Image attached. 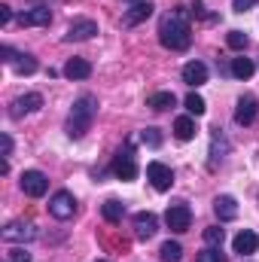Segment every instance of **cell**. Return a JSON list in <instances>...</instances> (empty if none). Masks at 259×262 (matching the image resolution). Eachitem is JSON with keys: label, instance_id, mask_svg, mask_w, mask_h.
I'll return each mask as SVG.
<instances>
[{"label": "cell", "instance_id": "cell-1", "mask_svg": "<svg viewBox=\"0 0 259 262\" xmlns=\"http://www.w3.org/2000/svg\"><path fill=\"white\" fill-rule=\"evenodd\" d=\"M159 43L171 52H183L192 43V28H189V15L186 9H171L162 15L159 21Z\"/></svg>", "mask_w": 259, "mask_h": 262}, {"label": "cell", "instance_id": "cell-2", "mask_svg": "<svg viewBox=\"0 0 259 262\" xmlns=\"http://www.w3.org/2000/svg\"><path fill=\"white\" fill-rule=\"evenodd\" d=\"M95 116H98V101L92 98V95H82V98H76L73 101V107H70V116H67V137H73V140H79L85 131L92 128V122H95Z\"/></svg>", "mask_w": 259, "mask_h": 262}, {"label": "cell", "instance_id": "cell-3", "mask_svg": "<svg viewBox=\"0 0 259 262\" xmlns=\"http://www.w3.org/2000/svg\"><path fill=\"white\" fill-rule=\"evenodd\" d=\"M113 174L119 180H134L137 177V159H134V140H125V146L113 156Z\"/></svg>", "mask_w": 259, "mask_h": 262}, {"label": "cell", "instance_id": "cell-4", "mask_svg": "<svg viewBox=\"0 0 259 262\" xmlns=\"http://www.w3.org/2000/svg\"><path fill=\"white\" fill-rule=\"evenodd\" d=\"M165 223H168V229L171 232H189V226H192V210H189V204L186 201H177V204H171L168 207V213H165Z\"/></svg>", "mask_w": 259, "mask_h": 262}, {"label": "cell", "instance_id": "cell-5", "mask_svg": "<svg viewBox=\"0 0 259 262\" xmlns=\"http://www.w3.org/2000/svg\"><path fill=\"white\" fill-rule=\"evenodd\" d=\"M0 238H3L6 244H25V241H34V238H37V226L28 223V220H15V223H9V226L0 232Z\"/></svg>", "mask_w": 259, "mask_h": 262}, {"label": "cell", "instance_id": "cell-6", "mask_svg": "<svg viewBox=\"0 0 259 262\" xmlns=\"http://www.w3.org/2000/svg\"><path fill=\"white\" fill-rule=\"evenodd\" d=\"M146 180L153 183V189L168 192V189L174 186V171H171L165 162H149V165H146Z\"/></svg>", "mask_w": 259, "mask_h": 262}, {"label": "cell", "instance_id": "cell-7", "mask_svg": "<svg viewBox=\"0 0 259 262\" xmlns=\"http://www.w3.org/2000/svg\"><path fill=\"white\" fill-rule=\"evenodd\" d=\"M49 213H52L55 220H61V223L70 220V216L76 213V198L70 195L67 189H58L55 195L49 198Z\"/></svg>", "mask_w": 259, "mask_h": 262}, {"label": "cell", "instance_id": "cell-8", "mask_svg": "<svg viewBox=\"0 0 259 262\" xmlns=\"http://www.w3.org/2000/svg\"><path fill=\"white\" fill-rule=\"evenodd\" d=\"M226 156H229V137L223 134V128H213L210 131V159H207V168L217 171Z\"/></svg>", "mask_w": 259, "mask_h": 262}, {"label": "cell", "instance_id": "cell-9", "mask_svg": "<svg viewBox=\"0 0 259 262\" xmlns=\"http://www.w3.org/2000/svg\"><path fill=\"white\" fill-rule=\"evenodd\" d=\"M18 183H21V192L31 195V198H43L46 195V189H49V180H46L43 171H25Z\"/></svg>", "mask_w": 259, "mask_h": 262}, {"label": "cell", "instance_id": "cell-10", "mask_svg": "<svg viewBox=\"0 0 259 262\" xmlns=\"http://www.w3.org/2000/svg\"><path fill=\"white\" fill-rule=\"evenodd\" d=\"M256 113H259L256 95H241L238 104H235V122L238 125H253L256 122Z\"/></svg>", "mask_w": 259, "mask_h": 262}, {"label": "cell", "instance_id": "cell-11", "mask_svg": "<svg viewBox=\"0 0 259 262\" xmlns=\"http://www.w3.org/2000/svg\"><path fill=\"white\" fill-rule=\"evenodd\" d=\"M40 107H43V95H37V92H28V95L15 98V101L9 104V116H12V119H21L25 113H37Z\"/></svg>", "mask_w": 259, "mask_h": 262}, {"label": "cell", "instance_id": "cell-12", "mask_svg": "<svg viewBox=\"0 0 259 262\" xmlns=\"http://www.w3.org/2000/svg\"><path fill=\"white\" fill-rule=\"evenodd\" d=\"M95 34H98V21H92V18H76V21H70L64 40L67 43H82V40H92Z\"/></svg>", "mask_w": 259, "mask_h": 262}, {"label": "cell", "instance_id": "cell-13", "mask_svg": "<svg viewBox=\"0 0 259 262\" xmlns=\"http://www.w3.org/2000/svg\"><path fill=\"white\" fill-rule=\"evenodd\" d=\"M153 3L149 0H134L128 3V9L122 12V28H134V25H140V21H146L149 15H153Z\"/></svg>", "mask_w": 259, "mask_h": 262}, {"label": "cell", "instance_id": "cell-14", "mask_svg": "<svg viewBox=\"0 0 259 262\" xmlns=\"http://www.w3.org/2000/svg\"><path fill=\"white\" fill-rule=\"evenodd\" d=\"M49 21H52L49 6H31V9L18 12V25H25V28H46Z\"/></svg>", "mask_w": 259, "mask_h": 262}, {"label": "cell", "instance_id": "cell-15", "mask_svg": "<svg viewBox=\"0 0 259 262\" xmlns=\"http://www.w3.org/2000/svg\"><path fill=\"white\" fill-rule=\"evenodd\" d=\"M156 232H159V220H156V213H149V210L134 213V235H137L140 241H149Z\"/></svg>", "mask_w": 259, "mask_h": 262}, {"label": "cell", "instance_id": "cell-16", "mask_svg": "<svg viewBox=\"0 0 259 262\" xmlns=\"http://www.w3.org/2000/svg\"><path fill=\"white\" fill-rule=\"evenodd\" d=\"M232 247H235V253H241V256H250V253H256V247H259L256 232H250V229L238 232V235H235V241H232Z\"/></svg>", "mask_w": 259, "mask_h": 262}, {"label": "cell", "instance_id": "cell-17", "mask_svg": "<svg viewBox=\"0 0 259 262\" xmlns=\"http://www.w3.org/2000/svg\"><path fill=\"white\" fill-rule=\"evenodd\" d=\"M183 82L186 85H204L207 82V64H201V61H189V64H183Z\"/></svg>", "mask_w": 259, "mask_h": 262}, {"label": "cell", "instance_id": "cell-18", "mask_svg": "<svg viewBox=\"0 0 259 262\" xmlns=\"http://www.w3.org/2000/svg\"><path fill=\"white\" fill-rule=\"evenodd\" d=\"M213 210H217L220 223H229V220H235V216H238V201H235L232 195H217Z\"/></svg>", "mask_w": 259, "mask_h": 262}, {"label": "cell", "instance_id": "cell-19", "mask_svg": "<svg viewBox=\"0 0 259 262\" xmlns=\"http://www.w3.org/2000/svg\"><path fill=\"white\" fill-rule=\"evenodd\" d=\"M174 104H177L174 92H153V95L146 98V107H149V110H156V113H165V110H171Z\"/></svg>", "mask_w": 259, "mask_h": 262}, {"label": "cell", "instance_id": "cell-20", "mask_svg": "<svg viewBox=\"0 0 259 262\" xmlns=\"http://www.w3.org/2000/svg\"><path fill=\"white\" fill-rule=\"evenodd\" d=\"M64 76L73 79V82H76V79H89V76H92V64H89L85 58H70L64 64Z\"/></svg>", "mask_w": 259, "mask_h": 262}, {"label": "cell", "instance_id": "cell-21", "mask_svg": "<svg viewBox=\"0 0 259 262\" xmlns=\"http://www.w3.org/2000/svg\"><path fill=\"white\" fill-rule=\"evenodd\" d=\"M253 70H256V64L250 61V58H232V64H229V73L235 76V79H250L253 76Z\"/></svg>", "mask_w": 259, "mask_h": 262}, {"label": "cell", "instance_id": "cell-22", "mask_svg": "<svg viewBox=\"0 0 259 262\" xmlns=\"http://www.w3.org/2000/svg\"><path fill=\"white\" fill-rule=\"evenodd\" d=\"M174 137H177V140H192L195 137V119L192 116H180V119L174 122Z\"/></svg>", "mask_w": 259, "mask_h": 262}, {"label": "cell", "instance_id": "cell-23", "mask_svg": "<svg viewBox=\"0 0 259 262\" xmlns=\"http://www.w3.org/2000/svg\"><path fill=\"white\" fill-rule=\"evenodd\" d=\"M101 213H104V220H107V223H119V220H122V213H125V204H122V201H116V198H110V201H104Z\"/></svg>", "mask_w": 259, "mask_h": 262}, {"label": "cell", "instance_id": "cell-24", "mask_svg": "<svg viewBox=\"0 0 259 262\" xmlns=\"http://www.w3.org/2000/svg\"><path fill=\"white\" fill-rule=\"evenodd\" d=\"M159 256H162V262H180L183 259V247L177 241H165L162 250H159Z\"/></svg>", "mask_w": 259, "mask_h": 262}, {"label": "cell", "instance_id": "cell-25", "mask_svg": "<svg viewBox=\"0 0 259 262\" xmlns=\"http://www.w3.org/2000/svg\"><path fill=\"white\" fill-rule=\"evenodd\" d=\"M15 70H18V73H25V76H31V73H34V70H37V58H34V55H28V52H25V55H21V52H18V55H15Z\"/></svg>", "mask_w": 259, "mask_h": 262}, {"label": "cell", "instance_id": "cell-26", "mask_svg": "<svg viewBox=\"0 0 259 262\" xmlns=\"http://www.w3.org/2000/svg\"><path fill=\"white\" fill-rule=\"evenodd\" d=\"M223 238H226V232L220 226H207L204 229V244L207 247H223Z\"/></svg>", "mask_w": 259, "mask_h": 262}, {"label": "cell", "instance_id": "cell-27", "mask_svg": "<svg viewBox=\"0 0 259 262\" xmlns=\"http://www.w3.org/2000/svg\"><path fill=\"white\" fill-rule=\"evenodd\" d=\"M226 43H229V49H235V52H241V49H247V34L244 31H229V37H226Z\"/></svg>", "mask_w": 259, "mask_h": 262}, {"label": "cell", "instance_id": "cell-28", "mask_svg": "<svg viewBox=\"0 0 259 262\" xmlns=\"http://www.w3.org/2000/svg\"><path fill=\"white\" fill-rule=\"evenodd\" d=\"M195 262H226V253H223V247H204Z\"/></svg>", "mask_w": 259, "mask_h": 262}, {"label": "cell", "instance_id": "cell-29", "mask_svg": "<svg viewBox=\"0 0 259 262\" xmlns=\"http://www.w3.org/2000/svg\"><path fill=\"white\" fill-rule=\"evenodd\" d=\"M186 110H189V113H192V116H201V113H204V110H207V104H204V98H201V95H186Z\"/></svg>", "mask_w": 259, "mask_h": 262}, {"label": "cell", "instance_id": "cell-30", "mask_svg": "<svg viewBox=\"0 0 259 262\" xmlns=\"http://www.w3.org/2000/svg\"><path fill=\"white\" fill-rule=\"evenodd\" d=\"M140 140H143L146 146H153V149H159V146H162V134H159V128H153V125L140 131Z\"/></svg>", "mask_w": 259, "mask_h": 262}, {"label": "cell", "instance_id": "cell-31", "mask_svg": "<svg viewBox=\"0 0 259 262\" xmlns=\"http://www.w3.org/2000/svg\"><path fill=\"white\" fill-rule=\"evenodd\" d=\"M6 259H9V262H31V253H28L25 247H18V250H12V253H6Z\"/></svg>", "mask_w": 259, "mask_h": 262}, {"label": "cell", "instance_id": "cell-32", "mask_svg": "<svg viewBox=\"0 0 259 262\" xmlns=\"http://www.w3.org/2000/svg\"><path fill=\"white\" fill-rule=\"evenodd\" d=\"M259 0H232V9H235V12H247V9H250V6H256Z\"/></svg>", "mask_w": 259, "mask_h": 262}, {"label": "cell", "instance_id": "cell-33", "mask_svg": "<svg viewBox=\"0 0 259 262\" xmlns=\"http://www.w3.org/2000/svg\"><path fill=\"white\" fill-rule=\"evenodd\" d=\"M0 143H3V159H9V156H12V137H9L6 131L0 134Z\"/></svg>", "mask_w": 259, "mask_h": 262}, {"label": "cell", "instance_id": "cell-34", "mask_svg": "<svg viewBox=\"0 0 259 262\" xmlns=\"http://www.w3.org/2000/svg\"><path fill=\"white\" fill-rule=\"evenodd\" d=\"M9 18H12V9H9V3H0V25H9Z\"/></svg>", "mask_w": 259, "mask_h": 262}, {"label": "cell", "instance_id": "cell-35", "mask_svg": "<svg viewBox=\"0 0 259 262\" xmlns=\"http://www.w3.org/2000/svg\"><path fill=\"white\" fill-rule=\"evenodd\" d=\"M128 3H134V0H128Z\"/></svg>", "mask_w": 259, "mask_h": 262}, {"label": "cell", "instance_id": "cell-36", "mask_svg": "<svg viewBox=\"0 0 259 262\" xmlns=\"http://www.w3.org/2000/svg\"><path fill=\"white\" fill-rule=\"evenodd\" d=\"M101 262H107V259H101Z\"/></svg>", "mask_w": 259, "mask_h": 262}, {"label": "cell", "instance_id": "cell-37", "mask_svg": "<svg viewBox=\"0 0 259 262\" xmlns=\"http://www.w3.org/2000/svg\"><path fill=\"white\" fill-rule=\"evenodd\" d=\"M6 262H9V259H6Z\"/></svg>", "mask_w": 259, "mask_h": 262}]
</instances>
